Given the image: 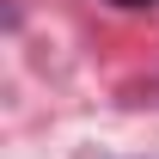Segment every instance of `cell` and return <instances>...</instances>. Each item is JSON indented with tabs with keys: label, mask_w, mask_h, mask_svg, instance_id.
Listing matches in <instances>:
<instances>
[{
	"label": "cell",
	"mask_w": 159,
	"mask_h": 159,
	"mask_svg": "<svg viewBox=\"0 0 159 159\" xmlns=\"http://www.w3.org/2000/svg\"><path fill=\"white\" fill-rule=\"evenodd\" d=\"M122 6H141V0H122Z\"/></svg>",
	"instance_id": "6da1fadb"
}]
</instances>
